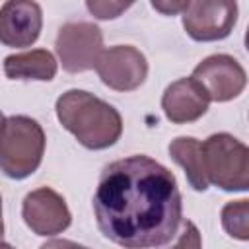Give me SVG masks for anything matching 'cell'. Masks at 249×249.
I'll list each match as a JSON object with an SVG mask.
<instances>
[{
  "label": "cell",
  "instance_id": "2e32d148",
  "mask_svg": "<svg viewBox=\"0 0 249 249\" xmlns=\"http://www.w3.org/2000/svg\"><path fill=\"white\" fill-rule=\"evenodd\" d=\"M130 6H132L130 2H117V0H109V2L107 0H88L86 2V8L97 19H115Z\"/></svg>",
  "mask_w": 249,
  "mask_h": 249
},
{
  "label": "cell",
  "instance_id": "30bf717a",
  "mask_svg": "<svg viewBox=\"0 0 249 249\" xmlns=\"http://www.w3.org/2000/svg\"><path fill=\"white\" fill-rule=\"evenodd\" d=\"M43 27V10L31 0H10L0 6V43L12 49L31 47Z\"/></svg>",
  "mask_w": 249,
  "mask_h": 249
},
{
  "label": "cell",
  "instance_id": "e0dca14e",
  "mask_svg": "<svg viewBox=\"0 0 249 249\" xmlns=\"http://www.w3.org/2000/svg\"><path fill=\"white\" fill-rule=\"evenodd\" d=\"M187 6V0H154L152 8L165 14V16H175V14H183Z\"/></svg>",
  "mask_w": 249,
  "mask_h": 249
},
{
  "label": "cell",
  "instance_id": "ffe728a7",
  "mask_svg": "<svg viewBox=\"0 0 249 249\" xmlns=\"http://www.w3.org/2000/svg\"><path fill=\"white\" fill-rule=\"evenodd\" d=\"M0 249H14L10 243H4V241H0Z\"/></svg>",
  "mask_w": 249,
  "mask_h": 249
},
{
  "label": "cell",
  "instance_id": "277c9868",
  "mask_svg": "<svg viewBox=\"0 0 249 249\" xmlns=\"http://www.w3.org/2000/svg\"><path fill=\"white\" fill-rule=\"evenodd\" d=\"M208 185L222 191L249 189V150L228 132L210 134L200 142Z\"/></svg>",
  "mask_w": 249,
  "mask_h": 249
},
{
  "label": "cell",
  "instance_id": "44dd1931",
  "mask_svg": "<svg viewBox=\"0 0 249 249\" xmlns=\"http://www.w3.org/2000/svg\"><path fill=\"white\" fill-rule=\"evenodd\" d=\"M4 123V115H2V111H0V124Z\"/></svg>",
  "mask_w": 249,
  "mask_h": 249
},
{
  "label": "cell",
  "instance_id": "8fae6325",
  "mask_svg": "<svg viewBox=\"0 0 249 249\" xmlns=\"http://www.w3.org/2000/svg\"><path fill=\"white\" fill-rule=\"evenodd\" d=\"M210 99L195 78H179L171 82L161 95V109L167 121L187 124L198 121L208 111Z\"/></svg>",
  "mask_w": 249,
  "mask_h": 249
},
{
  "label": "cell",
  "instance_id": "8992f818",
  "mask_svg": "<svg viewBox=\"0 0 249 249\" xmlns=\"http://www.w3.org/2000/svg\"><path fill=\"white\" fill-rule=\"evenodd\" d=\"M181 16L183 27L193 41H222L231 33L237 21V4L230 0H187Z\"/></svg>",
  "mask_w": 249,
  "mask_h": 249
},
{
  "label": "cell",
  "instance_id": "ac0fdd59",
  "mask_svg": "<svg viewBox=\"0 0 249 249\" xmlns=\"http://www.w3.org/2000/svg\"><path fill=\"white\" fill-rule=\"evenodd\" d=\"M39 249H88L76 241H70V239H51L47 243H43Z\"/></svg>",
  "mask_w": 249,
  "mask_h": 249
},
{
  "label": "cell",
  "instance_id": "9c48e42d",
  "mask_svg": "<svg viewBox=\"0 0 249 249\" xmlns=\"http://www.w3.org/2000/svg\"><path fill=\"white\" fill-rule=\"evenodd\" d=\"M21 218L37 235H56L68 230L72 214L66 200L51 187H39L25 195L21 202Z\"/></svg>",
  "mask_w": 249,
  "mask_h": 249
},
{
  "label": "cell",
  "instance_id": "7a4b0ae2",
  "mask_svg": "<svg viewBox=\"0 0 249 249\" xmlns=\"http://www.w3.org/2000/svg\"><path fill=\"white\" fill-rule=\"evenodd\" d=\"M60 124L88 150H105L123 134V117L107 101L86 89H68L56 99Z\"/></svg>",
  "mask_w": 249,
  "mask_h": 249
},
{
  "label": "cell",
  "instance_id": "5b68a950",
  "mask_svg": "<svg viewBox=\"0 0 249 249\" xmlns=\"http://www.w3.org/2000/svg\"><path fill=\"white\" fill-rule=\"evenodd\" d=\"M54 49L66 72H88L95 68L103 53V33L95 23L68 21L58 29Z\"/></svg>",
  "mask_w": 249,
  "mask_h": 249
},
{
  "label": "cell",
  "instance_id": "d6986e66",
  "mask_svg": "<svg viewBox=\"0 0 249 249\" xmlns=\"http://www.w3.org/2000/svg\"><path fill=\"white\" fill-rule=\"evenodd\" d=\"M4 235V220H2V196H0V241Z\"/></svg>",
  "mask_w": 249,
  "mask_h": 249
},
{
  "label": "cell",
  "instance_id": "6da1fadb",
  "mask_svg": "<svg viewBox=\"0 0 249 249\" xmlns=\"http://www.w3.org/2000/svg\"><path fill=\"white\" fill-rule=\"evenodd\" d=\"M93 216L99 231L124 249L163 247L183 220L177 179L142 154L115 160L99 175Z\"/></svg>",
  "mask_w": 249,
  "mask_h": 249
},
{
  "label": "cell",
  "instance_id": "7c38bea8",
  "mask_svg": "<svg viewBox=\"0 0 249 249\" xmlns=\"http://www.w3.org/2000/svg\"><path fill=\"white\" fill-rule=\"evenodd\" d=\"M58 64L51 51L31 49L4 58V74L10 80H41L51 82L56 76Z\"/></svg>",
  "mask_w": 249,
  "mask_h": 249
},
{
  "label": "cell",
  "instance_id": "ba28073f",
  "mask_svg": "<svg viewBox=\"0 0 249 249\" xmlns=\"http://www.w3.org/2000/svg\"><path fill=\"white\" fill-rule=\"evenodd\" d=\"M191 78H195L202 86L210 101L218 103L235 99L247 84V74L243 66L237 62V58L230 54L206 56L195 66Z\"/></svg>",
  "mask_w": 249,
  "mask_h": 249
},
{
  "label": "cell",
  "instance_id": "52a82bcc",
  "mask_svg": "<svg viewBox=\"0 0 249 249\" xmlns=\"http://www.w3.org/2000/svg\"><path fill=\"white\" fill-rule=\"evenodd\" d=\"M95 70L107 88L115 91H134L148 76V60L136 47L115 45L101 53Z\"/></svg>",
  "mask_w": 249,
  "mask_h": 249
},
{
  "label": "cell",
  "instance_id": "3957f363",
  "mask_svg": "<svg viewBox=\"0 0 249 249\" xmlns=\"http://www.w3.org/2000/svg\"><path fill=\"white\" fill-rule=\"evenodd\" d=\"M43 126L27 115H12L0 124V171L10 179L33 175L45 154Z\"/></svg>",
  "mask_w": 249,
  "mask_h": 249
},
{
  "label": "cell",
  "instance_id": "4fadbf2b",
  "mask_svg": "<svg viewBox=\"0 0 249 249\" xmlns=\"http://www.w3.org/2000/svg\"><path fill=\"white\" fill-rule=\"evenodd\" d=\"M169 156L177 165H181L185 169L187 181L195 191H206L208 189L200 140H196L193 136H179V138L171 140Z\"/></svg>",
  "mask_w": 249,
  "mask_h": 249
},
{
  "label": "cell",
  "instance_id": "5bb4252c",
  "mask_svg": "<svg viewBox=\"0 0 249 249\" xmlns=\"http://www.w3.org/2000/svg\"><path fill=\"white\" fill-rule=\"evenodd\" d=\"M220 218H222V228L228 231V235L239 241L249 239V200L247 198L231 200L224 204Z\"/></svg>",
  "mask_w": 249,
  "mask_h": 249
},
{
  "label": "cell",
  "instance_id": "9a60e30c",
  "mask_svg": "<svg viewBox=\"0 0 249 249\" xmlns=\"http://www.w3.org/2000/svg\"><path fill=\"white\" fill-rule=\"evenodd\" d=\"M163 249H202V237L195 222L181 220V230H177L173 241Z\"/></svg>",
  "mask_w": 249,
  "mask_h": 249
}]
</instances>
